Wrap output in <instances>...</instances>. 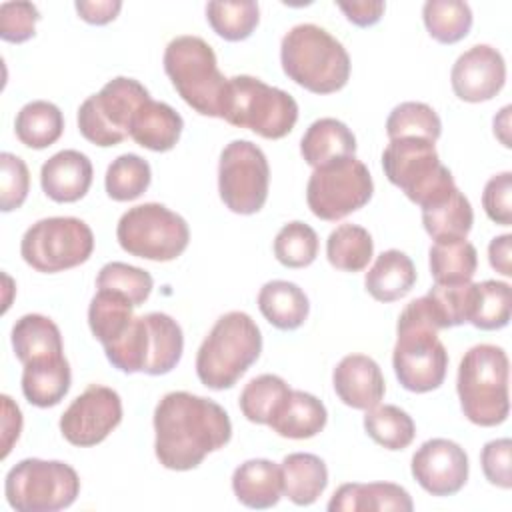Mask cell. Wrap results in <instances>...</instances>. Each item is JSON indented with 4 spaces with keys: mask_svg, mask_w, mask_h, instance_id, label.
<instances>
[{
    "mask_svg": "<svg viewBox=\"0 0 512 512\" xmlns=\"http://www.w3.org/2000/svg\"><path fill=\"white\" fill-rule=\"evenodd\" d=\"M154 452L158 462L186 472L232 438L228 412L214 400L190 392H168L154 408Z\"/></svg>",
    "mask_w": 512,
    "mask_h": 512,
    "instance_id": "obj_1",
    "label": "cell"
},
{
    "mask_svg": "<svg viewBox=\"0 0 512 512\" xmlns=\"http://www.w3.org/2000/svg\"><path fill=\"white\" fill-rule=\"evenodd\" d=\"M440 322L430 298L412 300L396 324L392 366L408 392L424 394L442 386L448 370V352L438 338Z\"/></svg>",
    "mask_w": 512,
    "mask_h": 512,
    "instance_id": "obj_2",
    "label": "cell"
},
{
    "mask_svg": "<svg viewBox=\"0 0 512 512\" xmlns=\"http://www.w3.org/2000/svg\"><path fill=\"white\" fill-rule=\"evenodd\" d=\"M284 74L312 94H332L350 78V56L340 40L316 24H296L280 44Z\"/></svg>",
    "mask_w": 512,
    "mask_h": 512,
    "instance_id": "obj_3",
    "label": "cell"
},
{
    "mask_svg": "<svg viewBox=\"0 0 512 512\" xmlns=\"http://www.w3.org/2000/svg\"><path fill=\"white\" fill-rule=\"evenodd\" d=\"M262 352V334L256 322L240 310L216 320L196 354L198 380L212 390L232 388Z\"/></svg>",
    "mask_w": 512,
    "mask_h": 512,
    "instance_id": "obj_4",
    "label": "cell"
},
{
    "mask_svg": "<svg viewBox=\"0 0 512 512\" xmlns=\"http://www.w3.org/2000/svg\"><path fill=\"white\" fill-rule=\"evenodd\" d=\"M508 356L494 344H476L460 360L456 390L464 416L476 426H498L508 418Z\"/></svg>",
    "mask_w": 512,
    "mask_h": 512,
    "instance_id": "obj_5",
    "label": "cell"
},
{
    "mask_svg": "<svg viewBox=\"0 0 512 512\" xmlns=\"http://www.w3.org/2000/svg\"><path fill=\"white\" fill-rule=\"evenodd\" d=\"M164 72L180 98L202 116L222 118L228 78L218 70L212 46L200 36L182 34L164 50Z\"/></svg>",
    "mask_w": 512,
    "mask_h": 512,
    "instance_id": "obj_6",
    "label": "cell"
},
{
    "mask_svg": "<svg viewBox=\"0 0 512 512\" xmlns=\"http://www.w3.org/2000/svg\"><path fill=\"white\" fill-rule=\"evenodd\" d=\"M222 118L238 128H248L262 138L280 140L292 132L298 120L296 100L260 78L232 76L224 98Z\"/></svg>",
    "mask_w": 512,
    "mask_h": 512,
    "instance_id": "obj_7",
    "label": "cell"
},
{
    "mask_svg": "<svg viewBox=\"0 0 512 512\" xmlns=\"http://www.w3.org/2000/svg\"><path fill=\"white\" fill-rule=\"evenodd\" d=\"M386 178L420 208L450 196L458 186L440 162L434 142L424 138H396L382 152Z\"/></svg>",
    "mask_w": 512,
    "mask_h": 512,
    "instance_id": "obj_8",
    "label": "cell"
},
{
    "mask_svg": "<svg viewBox=\"0 0 512 512\" xmlns=\"http://www.w3.org/2000/svg\"><path fill=\"white\" fill-rule=\"evenodd\" d=\"M80 478L60 460L24 458L4 480V496L16 512H56L76 502Z\"/></svg>",
    "mask_w": 512,
    "mask_h": 512,
    "instance_id": "obj_9",
    "label": "cell"
},
{
    "mask_svg": "<svg viewBox=\"0 0 512 512\" xmlns=\"http://www.w3.org/2000/svg\"><path fill=\"white\" fill-rule=\"evenodd\" d=\"M116 238L120 248L132 256L170 262L188 248L190 228L180 214L164 204L146 202L120 216Z\"/></svg>",
    "mask_w": 512,
    "mask_h": 512,
    "instance_id": "obj_10",
    "label": "cell"
},
{
    "mask_svg": "<svg viewBox=\"0 0 512 512\" xmlns=\"http://www.w3.org/2000/svg\"><path fill=\"white\" fill-rule=\"evenodd\" d=\"M94 250L90 226L74 216H52L34 222L22 236V260L38 272L54 274L84 264Z\"/></svg>",
    "mask_w": 512,
    "mask_h": 512,
    "instance_id": "obj_11",
    "label": "cell"
},
{
    "mask_svg": "<svg viewBox=\"0 0 512 512\" xmlns=\"http://www.w3.org/2000/svg\"><path fill=\"white\" fill-rule=\"evenodd\" d=\"M372 192L368 166L356 156H348L314 168L306 184V202L316 218L336 222L364 208Z\"/></svg>",
    "mask_w": 512,
    "mask_h": 512,
    "instance_id": "obj_12",
    "label": "cell"
},
{
    "mask_svg": "<svg viewBox=\"0 0 512 512\" xmlns=\"http://www.w3.org/2000/svg\"><path fill=\"white\" fill-rule=\"evenodd\" d=\"M146 100H150V94L138 80L126 76L112 78L100 92L80 104L78 130L100 148L116 146L130 136L132 116Z\"/></svg>",
    "mask_w": 512,
    "mask_h": 512,
    "instance_id": "obj_13",
    "label": "cell"
},
{
    "mask_svg": "<svg viewBox=\"0 0 512 512\" xmlns=\"http://www.w3.org/2000/svg\"><path fill=\"white\" fill-rule=\"evenodd\" d=\"M270 166L266 154L250 140H232L220 152L218 192L234 214H256L268 198Z\"/></svg>",
    "mask_w": 512,
    "mask_h": 512,
    "instance_id": "obj_14",
    "label": "cell"
},
{
    "mask_svg": "<svg viewBox=\"0 0 512 512\" xmlns=\"http://www.w3.org/2000/svg\"><path fill=\"white\" fill-rule=\"evenodd\" d=\"M122 422V400L116 390L90 384L60 416V432L72 446H96Z\"/></svg>",
    "mask_w": 512,
    "mask_h": 512,
    "instance_id": "obj_15",
    "label": "cell"
},
{
    "mask_svg": "<svg viewBox=\"0 0 512 512\" xmlns=\"http://www.w3.org/2000/svg\"><path fill=\"white\" fill-rule=\"evenodd\" d=\"M414 480L432 496H452L468 480V454L448 438L426 440L412 456Z\"/></svg>",
    "mask_w": 512,
    "mask_h": 512,
    "instance_id": "obj_16",
    "label": "cell"
},
{
    "mask_svg": "<svg viewBox=\"0 0 512 512\" xmlns=\"http://www.w3.org/2000/svg\"><path fill=\"white\" fill-rule=\"evenodd\" d=\"M506 82V62L490 44H476L460 54L450 70L454 94L464 102L492 100Z\"/></svg>",
    "mask_w": 512,
    "mask_h": 512,
    "instance_id": "obj_17",
    "label": "cell"
},
{
    "mask_svg": "<svg viewBox=\"0 0 512 512\" xmlns=\"http://www.w3.org/2000/svg\"><path fill=\"white\" fill-rule=\"evenodd\" d=\"M332 386L336 396L354 410H370L378 406L386 392L378 362L366 354L344 356L332 372Z\"/></svg>",
    "mask_w": 512,
    "mask_h": 512,
    "instance_id": "obj_18",
    "label": "cell"
},
{
    "mask_svg": "<svg viewBox=\"0 0 512 512\" xmlns=\"http://www.w3.org/2000/svg\"><path fill=\"white\" fill-rule=\"evenodd\" d=\"M92 162L78 150H60L40 168V186L44 194L60 204L78 202L92 184Z\"/></svg>",
    "mask_w": 512,
    "mask_h": 512,
    "instance_id": "obj_19",
    "label": "cell"
},
{
    "mask_svg": "<svg viewBox=\"0 0 512 512\" xmlns=\"http://www.w3.org/2000/svg\"><path fill=\"white\" fill-rule=\"evenodd\" d=\"M330 512H386L400 510L412 512L414 502L406 488L394 482H368V484H342L328 502Z\"/></svg>",
    "mask_w": 512,
    "mask_h": 512,
    "instance_id": "obj_20",
    "label": "cell"
},
{
    "mask_svg": "<svg viewBox=\"0 0 512 512\" xmlns=\"http://www.w3.org/2000/svg\"><path fill=\"white\" fill-rule=\"evenodd\" d=\"M182 128L184 120L170 104L150 98L134 112L128 134L146 150L168 152L178 144Z\"/></svg>",
    "mask_w": 512,
    "mask_h": 512,
    "instance_id": "obj_21",
    "label": "cell"
},
{
    "mask_svg": "<svg viewBox=\"0 0 512 512\" xmlns=\"http://www.w3.org/2000/svg\"><path fill=\"white\" fill-rule=\"evenodd\" d=\"M232 490L238 502L248 508H272L282 498L280 466L266 458L246 460L232 474Z\"/></svg>",
    "mask_w": 512,
    "mask_h": 512,
    "instance_id": "obj_22",
    "label": "cell"
},
{
    "mask_svg": "<svg viewBox=\"0 0 512 512\" xmlns=\"http://www.w3.org/2000/svg\"><path fill=\"white\" fill-rule=\"evenodd\" d=\"M282 494L296 506L314 504L328 486L324 460L310 452H292L280 464Z\"/></svg>",
    "mask_w": 512,
    "mask_h": 512,
    "instance_id": "obj_23",
    "label": "cell"
},
{
    "mask_svg": "<svg viewBox=\"0 0 512 512\" xmlns=\"http://www.w3.org/2000/svg\"><path fill=\"white\" fill-rule=\"evenodd\" d=\"M300 154L312 168L356 154V136L336 118H320L308 126L300 140Z\"/></svg>",
    "mask_w": 512,
    "mask_h": 512,
    "instance_id": "obj_24",
    "label": "cell"
},
{
    "mask_svg": "<svg viewBox=\"0 0 512 512\" xmlns=\"http://www.w3.org/2000/svg\"><path fill=\"white\" fill-rule=\"evenodd\" d=\"M12 348L22 366L64 356L60 328L42 314H24L16 320L12 326Z\"/></svg>",
    "mask_w": 512,
    "mask_h": 512,
    "instance_id": "obj_25",
    "label": "cell"
},
{
    "mask_svg": "<svg viewBox=\"0 0 512 512\" xmlns=\"http://www.w3.org/2000/svg\"><path fill=\"white\" fill-rule=\"evenodd\" d=\"M416 268L408 254L392 248L384 250L364 276L368 294L378 302H396L416 284Z\"/></svg>",
    "mask_w": 512,
    "mask_h": 512,
    "instance_id": "obj_26",
    "label": "cell"
},
{
    "mask_svg": "<svg viewBox=\"0 0 512 512\" xmlns=\"http://www.w3.org/2000/svg\"><path fill=\"white\" fill-rule=\"evenodd\" d=\"M328 422L326 406L308 392L290 390L288 398L270 420V428L282 436L292 440H306L324 430Z\"/></svg>",
    "mask_w": 512,
    "mask_h": 512,
    "instance_id": "obj_27",
    "label": "cell"
},
{
    "mask_svg": "<svg viewBox=\"0 0 512 512\" xmlns=\"http://www.w3.org/2000/svg\"><path fill=\"white\" fill-rule=\"evenodd\" d=\"M258 308L274 328L296 330L306 322L310 302L298 284L270 280L258 292Z\"/></svg>",
    "mask_w": 512,
    "mask_h": 512,
    "instance_id": "obj_28",
    "label": "cell"
},
{
    "mask_svg": "<svg viewBox=\"0 0 512 512\" xmlns=\"http://www.w3.org/2000/svg\"><path fill=\"white\" fill-rule=\"evenodd\" d=\"M70 382V364L64 356L30 362L22 370V394L38 408H52L60 404L70 390Z\"/></svg>",
    "mask_w": 512,
    "mask_h": 512,
    "instance_id": "obj_29",
    "label": "cell"
},
{
    "mask_svg": "<svg viewBox=\"0 0 512 512\" xmlns=\"http://www.w3.org/2000/svg\"><path fill=\"white\" fill-rule=\"evenodd\" d=\"M422 224L434 242L466 240L474 224L470 200L456 188L444 200L422 208Z\"/></svg>",
    "mask_w": 512,
    "mask_h": 512,
    "instance_id": "obj_30",
    "label": "cell"
},
{
    "mask_svg": "<svg viewBox=\"0 0 512 512\" xmlns=\"http://www.w3.org/2000/svg\"><path fill=\"white\" fill-rule=\"evenodd\" d=\"M14 132L24 146L42 150L62 136L64 116L56 104L48 100H32L16 114Z\"/></svg>",
    "mask_w": 512,
    "mask_h": 512,
    "instance_id": "obj_31",
    "label": "cell"
},
{
    "mask_svg": "<svg viewBox=\"0 0 512 512\" xmlns=\"http://www.w3.org/2000/svg\"><path fill=\"white\" fill-rule=\"evenodd\" d=\"M148 330H150V344H148V362L144 374L162 376L176 368L182 358L184 350V334L180 324L164 314V312H150L146 314Z\"/></svg>",
    "mask_w": 512,
    "mask_h": 512,
    "instance_id": "obj_32",
    "label": "cell"
},
{
    "mask_svg": "<svg viewBox=\"0 0 512 512\" xmlns=\"http://www.w3.org/2000/svg\"><path fill=\"white\" fill-rule=\"evenodd\" d=\"M476 268L478 254L468 240L434 242L430 248V274L434 284H466L472 280Z\"/></svg>",
    "mask_w": 512,
    "mask_h": 512,
    "instance_id": "obj_33",
    "label": "cell"
},
{
    "mask_svg": "<svg viewBox=\"0 0 512 512\" xmlns=\"http://www.w3.org/2000/svg\"><path fill=\"white\" fill-rule=\"evenodd\" d=\"M134 306L120 294L110 290H96L88 306V326L94 338L108 346L116 342L134 320Z\"/></svg>",
    "mask_w": 512,
    "mask_h": 512,
    "instance_id": "obj_34",
    "label": "cell"
},
{
    "mask_svg": "<svg viewBox=\"0 0 512 512\" xmlns=\"http://www.w3.org/2000/svg\"><path fill=\"white\" fill-rule=\"evenodd\" d=\"M374 254V242L366 228L358 224L336 226L326 240V258L336 270L360 272Z\"/></svg>",
    "mask_w": 512,
    "mask_h": 512,
    "instance_id": "obj_35",
    "label": "cell"
},
{
    "mask_svg": "<svg viewBox=\"0 0 512 512\" xmlns=\"http://www.w3.org/2000/svg\"><path fill=\"white\" fill-rule=\"evenodd\" d=\"M364 430L376 444L386 450H404L416 436V424L412 416L394 404H378L366 410Z\"/></svg>",
    "mask_w": 512,
    "mask_h": 512,
    "instance_id": "obj_36",
    "label": "cell"
},
{
    "mask_svg": "<svg viewBox=\"0 0 512 512\" xmlns=\"http://www.w3.org/2000/svg\"><path fill=\"white\" fill-rule=\"evenodd\" d=\"M290 394V386L276 374H260L252 378L240 392V410L254 424H270Z\"/></svg>",
    "mask_w": 512,
    "mask_h": 512,
    "instance_id": "obj_37",
    "label": "cell"
},
{
    "mask_svg": "<svg viewBox=\"0 0 512 512\" xmlns=\"http://www.w3.org/2000/svg\"><path fill=\"white\" fill-rule=\"evenodd\" d=\"M428 34L440 44H456L472 28V10L462 0H428L422 6Z\"/></svg>",
    "mask_w": 512,
    "mask_h": 512,
    "instance_id": "obj_38",
    "label": "cell"
},
{
    "mask_svg": "<svg viewBox=\"0 0 512 512\" xmlns=\"http://www.w3.org/2000/svg\"><path fill=\"white\" fill-rule=\"evenodd\" d=\"M512 292L510 284L500 280H484L474 284L470 324L478 330H500L510 322Z\"/></svg>",
    "mask_w": 512,
    "mask_h": 512,
    "instance_id": "obj_39",
    "label": "cell"
},
{
    "mask_svg": "<svg viewBox=\"0 0 512 512\" xmlns=\"http://www.w3.org/2000/svg\"><path fill=\"white\" fill-rule=\"evenodd\" d=\"M206 20L210 28L228 42L246 40L260 22V8L252 0L208 2Z\"/></svg>",
    "mask_w": 512,
    "mask_h": 512,
    "instance_id": "obj_40",
    "label": "cell"
},
{
    "mask_svg": "<svg viewBox=\"0 0 512 512\" xmlns=\"http://www.w3.org/2000/svg\"><path fill=\"white\" fill-rule=\"evenodd\" d=\"M386 134L396 138H424L436 142L442 134V122L436 110L424 102H402L386 118Z\"/></svg>",
    "mask_w": 512,
    "mask_h": 512,
    "instance_id": "obj_41",
    "label": "cell"
},
{
    "mask_svg": "<svg viewBox=\"0 0 512 512\" xmlns=\"http://www.w3.org/2000/svg\"><path fill=\"white\" fill-rule=\"evenodd\" d=\"M152 180L150 164L138 154H122L106 170V194L116 202H130L140 198Z\"/></svg>",
    "mask_w": 512,
    "mask_h": 512,
    "instance_id": "obj_42",
    "label": "cell"
},
{
    "mask_svg": "<svg viewBox=\"0 0 512 512\" xmlns=\"http://www.w3.org/2000/svg\"><path fill=\"white\" fill-rule=\"evenodd\" d=\"M96 288L116 292L124 296L134 308H138L148 300L154 288V280L146 270L138 266H130L126 262H108L98 272Z\"/></svg>",
    "mask_w": 512,
    "mask_h": 512,
    "instance_id": "obj_43",
    "label": "cell"
},
{
    "mask_svg": "<svg viewBox=\"0 0 512 512\" xmlns=\"http://www.w3.org/2000/svg\"><path fill=\"white\" fill-rule=\"evenodd\" d=\"M274 256L286 268H306L318 256V234L300 220L288 222L274 238Z\"/></svg>",
    "mask_w": 512,
    "mask_h": 512,
    "instance_id": "obj_44",
    "label": "cell"
},
{
    "mask_svg": "<svg viewBox=\"0 0 512 512\" xmlns=\"http://www.w3.org/2000/svg\"><path fill=\"white\" fill-rule=\"evenodd\" d=\"M434 306L438 316L440 328H454L470 320L472 312V296H474V282L466 284H434L426 294Z\"/></svg>",
    "mask_w": 512,
    "mask_h": 512,
    "instance_id": "obj_45",
    "label": "cell"
},
{
    "mask_svg": "<svg viewBox=\"0 0 512 512\" xmlns=\"http://www.w3.org/2000/svg\"><path fill=\"white\" fill-rule=\"evenodd\" d=\"M30 190V172L26 162L12 154H0V210L12 212L18 210Z\"/></svg>",
    "mask_w": 512,
    "mask_h": 512,
    "instance_id": "obj_46",
    "label": "cell"
},
{
    "mask_svg": "<svg viewBox=\"0 0 512 512\" xmlns=\"http://www.w3.org/2000/svg\"><path fill=\"white\" fill-rule=\"evenodd\" d=\"M38 20L40 12L32 2H4L0 6V38L22 44L34 36Z\"/></svg>",
    "mask_w": 512,
    "mask_h": 512,
    "instance_id": "obj_47",
    "label": "cell"
},
{
    "mask_svg": "<svg viewBox=\"0 0 512 512\" xmlns=\"http://www.w3.org/2000/svg\"><path fill=\"white\" fill-rule=\"evenodd\" d=\"M512 172H500L492 176L482 192V206L486 216L500 224H512Z\"/></svg>",
    "mask_w": 512,
    "mask_h": 512,
    "instance_id": "obj_48",
    "label": "cell"
},
{
    "mask_svg": "<svg viewBox=\"0 0 512 512\" xmlns=\"http://www.w3.org/2000/svg\"><path fill=\"white\" fill-rule=\"evenodd\" d=\"M510 456H512L510 438H496L486 442L480 454V464L486 480L504 490L512 488Z\"/></svg>",
    "mask_w": 512,
    "mask_h": 512,
    "instance_id": "obj_49",
    "label": "cell"
},
{
    "mask_svg": "<svg viewBox=\"0 0 512 512\" xmlns=\"http://www.w3.org/2000/svg\"><path fill=\"white\" fill-rule=\"evenodd\" d=\"M74 8L84 22L104 26L118 16V12L122 10V2L120 0H96V2L80 0L74 4Z\"/></svg>",
    "mask_w": 512,
    "mask_h": 512,
    "instance_id": "obj_50",
    "label": "cell"
},
{
    "mask_svg": "<svg viewBox=\"0 0 512 512\" xmlns=\"http://www.w3.org/2000/svg\"><path fill=\"white\" fill-rule=\"evenodd\" d=\"M2 414V458H6L22 432V412L6 394L2 396Z\"/></svg>",
    "mask_w": 512,
    "mask_h": 512,
    "instance_id": "obj_51",
    "label": "cell"
},
{
    "mask_svg": "<svg viewBox=\"0 0 512 512\" xmlns=\"http://www.w3.org/2000/svg\"><path fill=\"white\" fill-rule=\"evenodd\" d=\"M338 8L346 14V18L360 26V28H368V26H374L384 10H386V4L384 2H338Z\"/></svg>",
    "mask_w": 512,
    "mask_h": 512,
    "instance_id": "obj_52",
    "label": "cell"
},
{
    "mask_svg": "<svg viewBox=\"0 0 512 512\" xmlns=\"http://www.w3.org/2000/svg\"><path fill=\"white\" fill-rule=\"evenodd\" d=\"M510 248H512V234H500L492 238V242L488 244V262L502 276H512Z\"/></svg>",
    "mask_w": 512,
    "mask_h": 512,
    "instance_id": "obj_53",
    "label": "cell"
},
{
    "mask_svg": "<svg viewBox=\"0 0 512 512\" xmlns=\"http://www.w3.org/2000/svg\"><path fill=\"white\" fill-rule=\"evenodd\" d=\"M510 106H504L498 116H494V136L510 148Z\"/></svg>",
    "mask_w": 512,
    "mask_h": 512,
    "instance_id": "obj_54",
    "label": "cell"
}]
</instances>
